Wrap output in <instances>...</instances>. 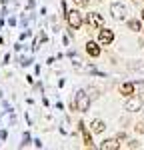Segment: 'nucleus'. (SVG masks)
<instances>
[{"mask_svg":"<svg viewBox=\"0 0 144 150\" xmlns=\"http://www.w3.org/2000/svg\"><path fill=\"white\" fill-rule=\"evenodd\" d=\"M72 108H74V110H80V112H86V110L90 108V96L84 92V90L76 92V98H74Z\"/></svg>","mask_w":144,"mask_h":150,"instance_id":"1","label":"nucleus"},{"mask_svg":"<svg viewBox=\"0 0 144 150\" xmlns=\"http://www.w3.org/2000/svg\"><path fill=\"white\" fill-rule=\"evenodd\" d=\"M124 108H126L128 112H138V110H142V98L136 96V94L126 96V104H124Z\"/></svg>","mask_w":144,"mask_h":150,"instance_id":"2","label":"nucleus"},{"mask_svg":"<svg viewBox=\"0 0 144 150\" xmlns=\"http://www.w3.org/2000/svg\"><path fill=\"white\" fill-rule=\"evenodd\" d=\"M110 14H112V18H114V20H126L128 10H126V6H124V4L114 2V4L110 6Z\"/></svg>","mask_w":144,"mask_h":150,"instance_id":"3","label":"nucleus"},{"mask_svg":"<svg viewBox=\"0 0 144 150\" xmlns=\"http://www.w3.org/2000/svg\"><path fill=\"white\" fill-rule=\"evenodd\" d=\"M66 20H68V26H70V28L78 30V28L82 26V14H80V10H70L66 14Z\"/></svg>","mask_w":144,"mask_h":150,"instance_id":"4","label":"nucleus"},{"mask_svg":"<svg viewBox=\"0 0 144 150\" xmlns=\"http://www.w3.org/2000/svg\"><path fill=\"white\" fill-rule=\"evenodd\" d=\"M98 42L100 44H112L114 42V30H110V28H100V32H98Z\"/></svg>","mask_w":144,"mask_h":150,"instance_id":"5","label":"nucleus"},{"mask_svg":"<svg viewBox=\"0 0 144 150\" xmlns=\"http://www.w3.org/2000/svg\"><path fill=\"white\" fill-rule=\"evenodd\" d=\"M86 20H88V24H90L92 28H102V26H104V18H102L98 12H90Z\"/></svg>","mask_w":144,"mask_h":150,"instance_id":"6","label":"nucleus"},{"mask_svg":"<svg viewBox=\"0 0 144 150\" xmlns=\"http://www.w3.org/2000/svg\"><path fill=\"white\" fill-rule=\"evenodd\" d=\"M118 90H120V94H122V96H132V94H134V90H136V86H134V82H122Z\"/></svg>","mask_w":144,"mask_h":150,"instance_id":"7","label":"nucleus"},{"mask_svg":"<svg viewBox=\"0 0 144 150\" xmlns=\"http://www.w3.org/2000/svg\"><path fill=\"white\" fill-rule=\"evenodd\" d=\"M86 52H88V56H92V58H98V56H100V46L96 44L94 40H90V42L86 44Z\"/></svg>","mask_w":144,"mask_h":150,"instance_id":"8","label":"nucleus"},{"mask_svg":"<svg viewBox=\"0 0 144 150\" xmlns=\"http://www.w3.org/2000/svg\"><path fill=\"white\" fill-rule=\"evenodd\" d=\"M90 130H92L94 134H102V132L106 130V124H104L102 120H98V118H96V120H92V124H90Z\"/></svg>","mask_w":144,"mask_h":150,"instance_id":"9","label":"nucleus"},{"mask_svg":"<svg viewBox=\"0 0 144 150\" xmlns=\"http://www.w3.org/2000/svg\"><path fill=\"white\" fill-rule=\"evenodd\" d=\"M120 144H118V138H108V140H104L102 144H100V148L102 150H116Z\"/></svg>","mask_w":144,"mask_h":150,"instance_id":"10","label":"nucleus"},{"mask_svg":"<svg viewBox=\"0 0 144 150\" xmlns=\"http://www.w3.org/2000/svg\"><path fill=\"white\" fill-rule=\"evenodd\" d=\"M80 132H82L84 144H86V146H90V148H92V146H94V142H92V136H90V134H88V130H86V126H84L82 122H80Z\"/></svg>","mask_w":144,"mask_h":150,"instance_id":"11","label":"nucleus"},{"mask_svg":"<svg viewBox=\"0 0 144 150\" xmlns=\"http://www.w3.org/2000/svg\"><path fill=\"white\" fill-rule=\"evenodd\" d=\"M128 28L132 32H140L142 30V22L140 20H128Z\"/></svg>","mask_w":144,"mask_h":150,"instance_id":"12","label":"nucleus"},{"mask_svg":"<svg viewBox=\"0 0 144 150\" xmlns=\"http://www.w3.org/2000/svg\"><path fill=\"white\" fill-rule=\"evenodd\" d=\"M134 130H136L138 134H144V120H140V122H136V126H134Z\"/></svg>","mask_w":144,"mask_h":150,"instance_id":"13","label":"nucleus"},{"mask_svg":"<svg viewBox=\"0 0 144 150\" xmlns=\"http://www.w3.org/2000/svg\"><path fill=\"white\" fill-rule=\"evenodd\" d=\"M88 2H90V0H74V4H76V6H88Z\"/></svg>","mask_w":144,"mask_h":150,"instance_id":"14","label":"nucleus"},{"mask_svg":"<svg viewBox=\"0 0 144 150\" xmlns=\"http://www.w3.org/2000/svg\"><path fill=\"white\" fill-rule=\"evenodd\" d=\"M134 86L140 90V94H144V82H134Z\"/></svg>","mask_w":144,"mask_h":150,"instance_id":"15","label":"nucleus"},{"mask_svg":"<svg viewBox=\"0 0 144 150\" xmlns=\"http://www.w3.org/2000/svg\"><path fill=\"white\" fill-rule=\"evenodd\" d=\"M128 148H138V142H136V140H130V142H128Z\"/></svg>","mask_w":144,"mask_h":150,"instance_id":"16","label":"nucleus"},{"mask_svg":"<svg viewBox=\"0 0 144 150\" xmlns=\"http://www.w3.org/2000/svg\"><path fill=\"white\" fill-rule=\"evenodd\" d=\"M140 18H142V22H144V8H142V12H140Z\"/></svg>","mask_w":144,"mask_h":150,"instance_id":"17","label":"nucleus"},{"mask_svg":"<svg viewBox=\"0 0 144 150\" xmlns=\"http://www.w3.org/2000/svg\"><path fill=\"white\" fill-rule=\"evenodd\" d=\"M142 32H144V30H142Z\"/></svg>","mask_w":144,"mask_h":150,"instance_id":"18","label":"nucleus"}]
</instances>
